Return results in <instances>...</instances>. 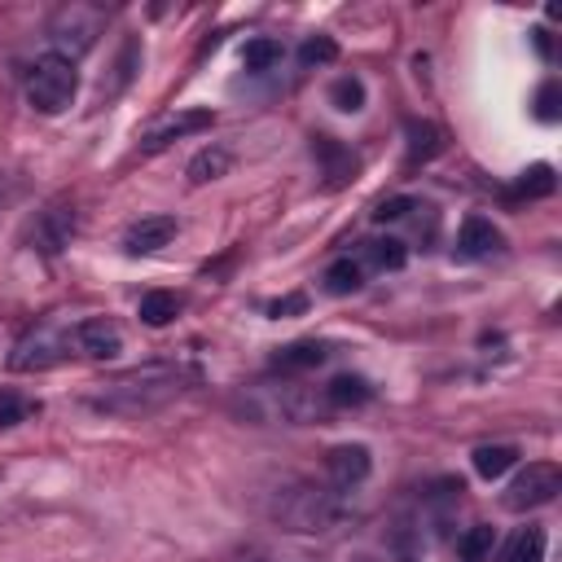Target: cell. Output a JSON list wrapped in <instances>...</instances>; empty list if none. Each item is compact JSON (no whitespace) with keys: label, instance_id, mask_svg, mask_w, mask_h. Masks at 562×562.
<instances>
[{"label":"cell","instance_id":"5","mask_svg":"<svg viewBox=\"0 0 562 562\" xmlns=\"http://www.w3.org/2000/svg\"><path fill=\"white\" fill-rule=\"evenodd\" d=\"M48 35H53L57 57L75 61L79 53H88L97 44V35H101V9H92V4H66V9H57Z\"/></svg>","mask_w":562,"mask_h":562},{"label":"cell","instance_id":"27","mask_svg":"<svg viewBox=\"0 0 562 562\" xmlns=\"http://www.w3.org/2000/svg\"><path fill=\"white\" fill-rule=\"evenodd\" d=\"M338 57V44L329 40V35H312V40H303V48H299V61L303 66H325V61H334Z\"/></svg>","mask_w":562,"mask_h":562},{"label":"cell","instance_id":"9","mask_svg":"<svg viewBox=\"0 0 562 562\" xmlns=\"http://www.w3.org/2000/svg\"><path fill=\"white\" fill-rule=\"evenodd\" d=\"M501 250H505V237L492 220H483V215L461 220V233H457V255L461 259H487V255H501Z\"/></svg>","mask_w":562,"mask_h":562},{"label":"cell","instance_id":"18","mask_svg":"<svg viewBox=\"0 0 562 562\" xmlns=\"http://www.w3.org/2000/svg\"><path fill=\"white\" fill-rule=\"evenodd\" d=\"M321 158H325V167H329V184H342V180H351L356 176V154H347L342 145H334L329 136H316V145H312Z\"/></svg>","mask_w":562,"mask_h":562},{"label":"cell","instance_id":"8","mask_svg":"<svg viewBox=\"0 0 562 562\" xmlns=\"http://www.w3.org/2000/svg\"><path fill=\"white\" fill-rule=\"evenodd\" d=\"M211 123H215V114H211V110L167 114L162 123H154V127L140 136V149H145V154H158V149H167L171 140H180V136H189V132H202V127H211Z\"/></svg>","mask_w":562,"mask_h":562},{"label":"cell","instance_id":"14","mask_svg":"<svg viewBox=\"0 0 562 562\" xmlns=\"http://www.w3.org/2000/svg\"><path fill=\"white\" fill-rule=\"evenodd\" d=\"M369 400H373V386L360 373H338L325 386V404L329 408H356V404H369Z\"/></svg>","mask_w":562,"mask_h":562},{"label":"cell","instance_id":"16","mask_svg":"<svg viewBox=\"0 0 562 562\" xmlns=\"http://www.w3.org/2000/svg\"><path fill=\"white\" fill-rule=\"evenodd\" d=\"M176 312H180V299H176L171 290H149V294H140V307H136L140 325H149V329L171 325V321H176Z\"/></svg>","mask_w":562,"mask_h":562},{"label":"cell","instance_id":"25","mask_svg":"<svg viewBox=\"0 0 562 562\" xmlns=\"http://www.w3.org/2000/svg\"><path fill=\"white\" fill-rule=\"evenodd\" d=\"M329 101H334L342 114H356V110H364V83H360L356 75H338V79L329 83Z\"/></svg>","mask_w":562,"mask_h":562},{"label":"cell","instance_id":"26","mask_svg":"<svg viewBox=\"0 0 562 562\" xmlns=\"http://www.w3.org/2000/svg\"><path fill=\"white\" fill-rule=\"evenodd\" d=\"M241 61H246V70H272V66L281 61V44H277V40H268V35H259V40H246V48H241Z\"/></svg>","mask_w":562,"mask_h":562},{"label":"cell","instance_id":"29","mask_svg":"<svg viewBox=\"0 0 562 562\" xmlns=\"http://www.w3.org/2000/svg\"><path fill=\"white\" fill-rule=\"evenodd\" d=\"M408 211H417V202L400 193V198H386V202H378V211H373V220H378V224H386V220H404Z\"/></svg>","mask_w":562,"mask_h":562},{"label":"cell","instance_id":"22","mask_svg":"<svg viewBox=\"0 0 562 562\" xmlns=\"http://www.w3.org/2000/svg\"><path fill=\"white\" fill-rule=\"evenodd\" d=\"M364 255H369V263H373L378 272H400V268H404V259H408V250H404V241H400V237L364 241Z\"/></svg>","mask_w":562,"mask_h":562},{"label":"cell","instance_id":"15","mask_svg":"<svg viewBox=\"0 0 562 562\" xmlns=\"http://www.w3.org/2000/svg\"><path fill=\"white\" fill-rule=\"evenodd\" d=\"M70 237H75V211H66V206H53V211L40 220V250L57 255V250H61Z\"/></svg>","mask_w":562,"mask_h":562},{"label":"cell","instance_id":"6","mask_svg":"<svg viewBox=\"0 0 562 562\" xmlns=\"http://www.w3.org/2000/svg\"><path fill=\"white\" fill-rule=\"evenodd\" d=\"M558 492H562V470L549 465V461H531V465L505 487V509H514V514L540 509V505H549Z\"/></svg>","mask_w":562,"mask_h":562},{"label":"cell","instance_id":"12","mask_svg":"<svg viewBox=\"0 0 562 562\" xmlns=\"http://www.w3.org/2000/svg\"><path fill=\"white\" fill-rule=\"evenodd\" d=\"M325 347L316 342V338H299V342H290V347H281L277 356H272V369L277 373H303V369H316V364H325Z\"/></svg>","mask_w":562,"mask_h":562},{"label":"cell","instance_id":"2","mask_svg":"<svg viewBox=\"0 0 562 562\" xmlns=\"http://www.w3.org/2000/svg\"><path fill=\"white\" fill-rule=\"evenodd\" d=\"M75 88H79V70H75V61H66L57 53L35 57V66L26 70V101L40 114H61L75 101Z\"/></svg>","mask_w":562,"mask_h":562},{"label":"cell","instance_id":"31","mask_svg":"<svg viewBox=\"0 0 562 562\" xmlns=\"http://www.w3.org/2000/svg\"><path fill=\"white\" fill-rule=\"evenodd\" d=\"M299 312H307V294H285V299H272L268 303V316H299Z\"/></svg>","mask_w":562,"mask_h":562},{"label":"cell","instance_id":"3","mask_svg":"<svg viewBox=\"0 0 562 562\" xmlns=\"http://www.w3.org/2000/svg\"><path fill=\"white\" fill-rule=\"evenodd\" d=\"M272 514L290 531H329V527L342 522L347 505L334 492H325V487H294V492H285V501H277Z\"/></svg>","mask_w":562,"mask_h":562},{"label":"cell","instance_id":"13","mask_svg":"<svg viewBox=\"0 0 562 562\" xmlns=\"http://www.w3.org/2000/svg\"><path fill=\"white\" fill-rule=\"evenodd\" d=\"M474 474L479 479H501V474H509L514 465H518V448L514 443H483V448H474Z\"/></svg>","mask_w":562,"mask_h":562},{"label":"cell","instance_id":"30","mask_svg":"<svg viewBox=\"0 0 562 562\" xmlns=\"http://www.w3.org/2000/svg\"><path fill=\"white\" fill-rule=\"evenodd\" d=\"M536 119H540V123H553V119H558V83H553V79L536 92Z\"/></svg>","mask_w":562,"mask_h":562},{"label":"cell","instance_id":"10","mask_svg":"<svg viewBox=\"0 0 562 562\" xmlns=\"http://www.w3.org/2000/svg\"><path fill=\"white\" fill-rule=\"evenodd\" d=\"M75 342H79V351L92 356V360H114V356L123 351V334H119V325L105 321V316L79 321V325H75Z\"/></svg>","mask_w":562,"mask_h":562},{"label":"cell","instance_id":"32","mask_svg":"<svg viewBox=\"0 0 562 562\" xmlns=\"http://www.w3.org/2000/svg\"><path fill=\"white\" fill-rule=\"evenodd\" d=\"M531 40H536V53L549 57V31H531Z\"/></svg>","mask_w":562,"mask_h":562},{"label":"cell","instance_id":"24","mask_svg":"<svg viewBox=\"0 0 562 562\" xmlns=\"http://www.w3.org/2000/svg\"><path fill=\"white\" fill-rule=\"evenodd\" d=\"M408 132V158L422 162V158H435L439 154V127L435 123H422V119H408L404 123Z\"/></svg>","mask_w":562,"mask_h":562},{"label":"cell","instance_id":"20","mask_svg":"<svg viewBox=\"0 0 562 562\" xmlns=\"http://www.w3.org/2000/svg\"><path fill=\"white\" fill-rule=\"evenodd\" d=\"M321 281H325L329 294H356V290L364 285V268H360L356 259H334Z\"/></svg>","mask_w":562,"mask_h":562},{"label":"cell","instance_id":"17","mask_svg":"<svg viewBox=\"0 0 562 562\" xmlns=\"http://www.w3.org/2000/svg\"><path fill=\"white\" fill-rule=\"evenodd\" d=\"M228 167H233V154L220 149V145H211V149L193 154V162H189V180H193V184H211V180L228 176Z\"/></svg>","mask_w":562,"mask_h":562},{"label":"cell","instance_id":"28","mask_svg":"<svg viewBox=\"0 0 562 562\" xmlns=\"http://www.w3.org/2000/svg\"><path fill=\"white\" fill-rule=\"evenodd\" d=\"M31 413H35V404H31V400L0 391V426H18V422H26Z\"/></svg>","mask_w":562,"mask_h":562},{"label":"cell","instance_id":"4","mask_svg":"<svg viewBox=\"0 0 562 562\" xmlns=\"http://www.w3.org/2000/svg\"><path fill=\"white\" fill-rule=\"evenodd\" d=\"M66 351H70V334H66L57 321H44V325L26 329V334L13 342V351H9V369H18V373H40V369L61 364Z\"/></svg>","mask_w":562,"mask_h":562},{"label":"cell","instance_id":"23","mask_svg":"<svg viewBox=\"0 0 562 562\" xmlns=\"http://www.w3.org/2000/svg\"><path fill=\"white\" fill-rule=\"evenodd\" d=\"M492 544H496V527L479 522V527H470V531L457 540V562H487Z\"/></svg>","mask_w":562,"mask_h":562},{"label":"cell","instance_id":"21","mask_svg":"<svg viewBox=\"0 0 562 562\" xmlns=\"http://www.w3.org/2000/svg\"><path fill=\"white\" fill-rule=\"evenodd\" d=\"M501 562H544V531H540V527H522V531L505 544Z\"/></svg>","mask_w":562,"mask_h":562},{"label":"cell","instance_id":"1","mask_svg":"<svg viewBox=\"0 0 562 562\" xmlns=\"http://www.w3.org/2000/svg\"><path fill=\"white\" fill-rule=\"evenodd\" d=\"M189 382H198V369L184 364H140L119 373L114 382H101L88 404L101 413H149L158 404H167L171 395H180Z\"/></svg>","mask_w":562,"mask_h":562},{"label":"cell","instance_id":"11","mask_svg":"<svg viewBox=\"0 0 562 562\" xmlns=\"http://www.w3.org/2000/svg\"><path fill=\"white\" fill-rule=\"evenodd\" d=\"M171 237H176V220H171V215H145V220H136V224L127 228L123 246H127V255H154V250H162Z\"/></svg>","mask_w":562,"mask_h":562},{"label":"cell","instance_id":"7","mask_svg":"<svg viewBox=\"0 0 562 562\" xmlns=\"http://www.w3.org/2000/svg\"><path fill=\"white\" fill-rule=\"evenodd\" d=\"M325 470H329V483L338 492H351V487H360L369 479L373 461H369V448L364 443H338V448H329Z\"/></svg>","mask_w":562,"mask_h":562},{"label":"cell","instance_id":"19","mask_svg":"<svg viewBox=\"0 0 562 562\" xmlns=\"http://www.w3.org/2000/svg\"><path fill=\"white\" fill-rule=\"evenodd\" d=\"M558 189V176H553V167L549 162H536V167H527L518 180H514V198H549Z\"/></svg>","mask_w":562,"mask_h":562}]
</instances>
